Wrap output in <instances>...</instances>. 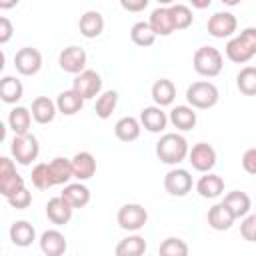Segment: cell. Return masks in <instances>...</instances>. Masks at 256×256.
Instances as JSON below:
<instances>
[{
	"instance_id": "ac0fdd59",
	"label": "cell",
	"mask_w": 256,
	"mask_h": 256,
	"mask_svg": "<svg viewBox=\"0 0 256 256\" xmlns=\"http://www.w3.org/2000/svg\"><path fill=\"white\" fill-rule=\"evenodd\" d=\"M72 172H74V178L84 182V180H90L94 174H96V158L90 154V152H76L72 158Z\"/></svg>"
},
{
	"instance_id": "8fae6325",
	"label": "cell",
	"mask_w": 256,
	"mask_h": 256,
	"mask_svg": "<svg viewBox=\"0 0 256 256\" xmlns=\"http://www.w3.org/2000/svg\"><path fill=\"white\" fill-rule=\"evenodd\" d=\"M14 68L22 76H34L42 68V54L36 48H32V46L20 48L16 52V56H14Z\"/></svg>"
},
{
	"instance_id": "d4e9b609",
	"label": "cell",
	"mask_w": 256,
	"mask_h": 256,
	"mask_svg": "<svg viewBox=\"0 0 256 256\" xmlns=\"http://www.w3.org/2000/svg\"><path fill=\"white\" fill-rule=\"evenodd\" d=\"M60 196H62L74 210H76V208H84V206L90 202V190H88V186L82 184L80 180L74 182V184H66Z\"/></svg>"
},
{
	"instance_id": "7dc6e473",
	"label": "cell",
	"mask_w": 256,
	"mask_h": 256,
	"mask_svg": "<svg viewBox=\"0 0 256 256\" xmlns=\"http://www.w3.org/2000/svg\"><path fill=\"white\" fill-rule=\"evenodd\" d=\"M220 2H222L224 6H238L242 0H220Z\"/></svg>"
},
{
	"instance_id": "5bb4252c",
	"label": "cell",
	"mask_w": 256,
	"mask_h": 256,
	"mask_svg": "<svg viewBox=\"0 0 256 256\" xmlns=\"http://www.w3.org/2000/svg\"><path fill=\"white\" fill-rule=\"evenodd\" d=\"M168 116L166 112L162 110V106L154 104V106H144L140 110V124L144 126V130L152 132V134H160L166 130V124H168Z\"/></svg>"
},
{
	"instance_id": "d6a6232c",
	"label": "cell",
	"mask_w": 256,
	"mask_h": 256,
	"mask_svg": "<svg viewBox=\"0 0 256 256\" xmlns=\"http://www.w3.org/2000/svg\"><path fill=\"white\" fill-rule=\"evenodd\" d=\"M116 256H142L146 252V240L138 234L126 236L116 244Z\"/></svg>"
},
{
	"instance_id": "ba28073f",
	"label": "cell",
	"mask_w": 256,
	"mask_h": 256,
	"mask_svg": "<svg viewBox=\"0 0 256 256\" xmlns=\"http://www.w3.org/2000/svg\"><path fill=\"white\" fill-rule=\"evenodd\" d=\"M208 34L212 38H218V40H224V38H230L236 28H238V20L232 12H214L210 18H208Z\"/></svg>"
},
{
	"instance_id": "30bf717a",
	"label": "cell",
	"mask_w": 256,
	"mask_h": 256,
	"mask_svg": "<svg viewBox=\"0 0 256 256\" xmlns=\"http://www.w3.org/2000/svg\"><path fill=\"white\" fill-rule=\"evenodd\" d=\"M192 174L186 168H172L164 176V190L170 196H186L192 190Z\"/></svg>"
},
{
	"instance_id": "6da1fadb",
	"label": "cell",
	"mask_w": 256,
	"mask_h": 256,
	"mask_svg": "<svg viewBox=\"0 0 256 256\" xmlns=\"http://www.w3.org/2000/svg\"><path fill=\"white\" fill-rule=\"evenodd\" d=\"M188 140L182 134L176 132H166L160 136V140L156 142V156L160 162L176 166L180 162H184L188 158Z\"/></svg>"
},
{
	"instance_id": "3957f363",
	"label": "cell",
	"mask_w": 256,
	"mask_h": 256,
	"mask_svg": "<svg viewBox=\"0 0 256 256\" xmlns=\"http://www.w3.org/2000/svg\"><path fill=\"white\" fill-rule=\"evenodd\" d=\"M220 100V92L218 88L208 82V80H198V82H192L188 88H186V102L196 108V110H208V108H214Z\"/></svg>"
},
{
	"instance_id": "9a60e30c",
	"label": "cell",
	"mask_w": 256,
	"mask_h": 256,
	"mask_svg": "<svg viewBox=\"0 0 256 256\" xmlns=\"http://www.w3.org/2000/svg\"><path fill=\"white\" fill-rule=\"evenodd\" d=\"M206 220H208V226H210L212 230L224 232V230H230V228H232L236 216L232 214V210H230L224 202H218V204H214L212 208H208Z\"/></svg>"
},
{
	"instance_id": "4fadbf2b",
	"label": "cell",
	"mask_w": 256,
	"mask_h": 256,
	"mask_svg": "<svg viewBox=\"0 0 256 256\" xmlns=\"http://www.w3.org/2000/svg\"><path fill=\"white\" fill-rule=\"evenodd\" d=\"M86 60H88L86 50L80 46H66L58 56L60 68L68 74H74V76L80 74L82 70H86Z\"/></svg>"
},
{
	"instance_id": "b9f144b4",
	"label": "cell",
	"mask_w": 256,
	"mask_h": 256,
	"mask_svg": "<svg viewBox=\"0 0 256 256\" xmlns=\"http://www.w3.org/2000/svg\"><path fill=\"white\" fill-rule=\"evenodd\" d=\"M242 168H244L248 174L256 176V146H254V148H248V150L244 152V156H242Z\"/></svg>"
},
{
	"instance_id": "83f0119b",
	"label": "cell",
	"mask_w": 256,
	"mask_h": 256,
	"mask_svg": "<svg viewBox=\"0 0 256 256\" xmlns=\"http://www.w3.org/2000/svg\"><path fill=\"white\" fill-rule=\"evenodd\" d=\"M150 94H152L154 104H158V106L164 108V106H170V104L174 102V98H176V86H174L172 80L160 78V80H156V82L152 84Z\"/></svg>"
},
{
	"instance_id": "8992f818",
	"label": "cell",
	"mask_w": 256,
	"mask_h": 256,
	"mask_svg": "<svg viewBox=\"0 0 256 256\" xmlns=\"http://www.w3.org/2000/svg\"><path fill=\"white\" fill-rule=\"evenodd\" d=\"M116 222L122 230H128V232H136L140 228L146 226L148 222V212L142 204H124L118 214H116Z\"/></svg>"
},
{
	"instance_id": "277c9868",
	"label": "cell",
	"mask_w": 256,
	"mask_h": 256,
	"mask_svg": "<svg viewBox=\"0 0 256 256\" xmlns=\"http://www.w3.org/2000/svg\"><path fill=\"white\" fill-rule=\"evenodd\" d=\"M192 66H194V70L200 76L214 78V76H218L222 72L224 58H222L218 48H214V46H200L194 52V56H192Z\"/></svg>"
},
{
	"instance_id": "cb8c5ba5",
	"label": "cell",
	"mask_w": 256,
	"mask_h": 256,
	"mask_svg": "<svg viewBox=\"0 0 256 256\" xmlns=\"http://www.w3.org/2000/svg\"><path fill=\"white\" fill-rule=\"evenodd\" d=\"M48 170H50L52 186L68 184V182H70V178H74V172H72V160H70V158L56 156L54 160H50V162H48Z\"/></svg>"
},
{
	"instance_id": "7bdbcfd3",
	"label": "cell",
	"mask_w": 256,
	"mask_h": 256,
	"mask_svg": "<svg viewBox=\"0 0 256 256\" xmlns=\"http://www.w3.org/2000/svg\"><path fill=\"white\" fill-rule=\"evenodd\" d=\"M148 4H150V0H120V6L126 12H142Z\"/></svg>"
},
{
	"instance_id": "8d00e7d4",
	"label": "cell",
	"mask_w": 256,
	"mask_h": 256,
	"mask_svg": "<svg viewBox=\"0 0 256 256\" xmlns=\"http://www.w3.org/2000/svg\"><path fill=\"white\" fill-rule=\"evenodd\" d=\"M170 14H172V22H174L176 30H186L194 20L192 10L186 4H172L170 6Z\"/></svg>"
},
{
	"instance_id": "c3c4849f",
	"label": "cell",
	"mask_w": 256,
	"mask_h": 256,
	"mask_svg": "<svg viewBox=\"0 0 256 256\" xmlns=\"http://www.w3.org/2000/svg\"><path fill=\"white\" fill-rule=\"evenodd\" d=\"M160 6H172V4H176V0H156Z\"/></svg>"
},
{
	"instance_id": "52a82bcc",
	"label": "cell",
	"mask_w": 256,
	"mask_h": 256,
	"mask_svg": "<svg viewBox=\"0 0 256 256\" xmlns=\"http://www.w3.org/2000/svg\"><path fill=\"white\" fill-rule=\"evenodd\" d=\"M22 188H24V178L16 172L14 160H10L6 156L0 158V194L4 198H8Z\"/></svg>"
},
{
	"instance_id": "ab89813d",
	"label": "cell",
	"mask_w": 256,
	"mask_h": 256,
	"mask_svg": "<svg viewBox=\"0 0 256 256\" xmlns=\"http://www.w3.org/2000/svg\"><path fill=\"white\" fill-rule=\"evenodd\" d=\"M6 200H8V204H10L12 208H16V210H26V208L32 204V194H30V192L26 190V186H24V188L18 190L16 194L8 196Z\"/></svg>"
},
{
	"instance_id": "9c48e42d",
	"label": "cell",
	"mask_w": 256,
	"mask_h": 256,
	"mask_svg": "<svg viewBox=\"0 0 256 256\" xmlns=\"http://www.w3.org/2000/svg\"><path fill=\"white\" fill-rule=\"evenodd\" d=\"M72 88L84 98V100H92L100 94L102 90V78L96 70H82L80 74L74 76V82H72Z\"/></svg>"
},
{
	"instance_id": "7a4b0ae2",
	"label": "cell",
	"mask_w": 256,
	"mask_h": 256,
	"mask_svg": "<svg viewBox=\"0 0 256 256\" xmlns=\"http://www.w3.org/2000/svg\"><path fill=\"white\" fill-rule=\"evenodd\" d=\"M252 56H256V28L248 26L238 36L228 40L226 58L234 64H246Z\"/></svg>"
},
{
	"instance_id": "74e56055",
	"label": "cell",
	"mask_w": 256,
	"mask_h": 256,
	"mask_svg": "<svg viewBox=\"0 0 256 256\" xmlns=\"http://www.w3.org/2000/svg\"><path fill=\"white\" fill-rule=\"evenodd\" d=\"M158 252H160L162 256H186V254H188V244H186L182 238L170 236V238H166V240L158 246Z\"/></svg>"
},
{
	"instance_id": "f35d334b",
	"label": "cell",
	"mask_w": 256,
	"mask_h": 256,
	"mask_svg": "<svg viewBox=\"0 0 256 256\" xmlns=\"http://www.w3.org/2000/svg\"><path fill=\"white\" fill-rule=\"evenodd\" d=\"M30 180H32V184H34L38 190H48V188H52V180H50L48 164H44V162L36 164V166L32 168Z\"/></svg>"
},
{
	"instance_id": "1f68e13d",
	"label": "cell",
	"mask_w": 256,
	"mask_h": 256,
	"mask_svg": "<svg viewBox=\"0 0 256 256\" xmlns=\"http://www.w3.org/2000/svg\"><path fill=\"white\" fill-rule=\"evenodd\" d=\"M24 96V86L14 76H4L0 80V98L4 104H16Z\"/></svg>"
},
{
	"instance_id": "e575fe53",
	"label": "cell",
	"mask_w": 256,
	"mask_h": 256,
	"mask_svg": "<svg viewBox=\"0 0 256 256\" xmlns=\"http://www.w3.org/2000/svg\"><path fill=\"white\" fill-rule=\"evenodd\" d=\"M118 106V92L116 90H106L102 92L98 98H96V106H94V112L100 120H106L112 116V112L116 110Z\"/></svg>"
},
{
	"instance_id": "44dd1931",
	"label": "cell",
	"mask_w": 256,
	"mask_h": 256,
	"mask_svg": "<svg viewBox=\"0 0 256 256\" xmlns=\"http://www.w3.org/2000/svg\"><path fill=\"white\" fill-rule=\"evenodd\" d=\"M194 110H196V108H192L190 104L174 106V108L170 110L168 120L172 122V126H174V128H178V130H182V132L192 130V128L196 126V122H198V116H196V112H194Z\"/></svg>"
},
{
	"instance_id": "5b68a950",
	"label": "cell",
	"mask_w": 256,
	"mask_h": 256,
	"mask_svg": "<svg viewBox=\"0 0 256 256\" xmlns=\"http://www.w3.org/2000/svg\"><path fill=\"white\" fill-rule=\"evenodd\" d=\"M10 152H12V158L16 160V164L30 166L40 154L38 138L30 132L28 134H14L12 144H10Z\"/></svg>"
},
{
	"instance_id": "2e32d148",
	"label": "cell",
	"mask_w": 256,
	"mask_h": 256,
	"mask_svg": "<svg viewBox=\"0 0 256 256\" xmlns=\"http://www.w3.org/2000/svg\"><path fill=\"white\" fill-rule=\"evenodd\" d=\"M72 212H74V208H72L62 196H54V198H50L48 204H46V216H48V220H50L52 224H56V226L68 224V222L72 220Z\"/></svg>"
},
{
	"instance_id": "e0dca14e",
	"label": "cell",
	"mask_w": 256,
	"mask_h": 256,
	"mask_svg": "<svg viewBox=\"0 0 256 256\" xmlns=\"http://www.w3.org/2000/svg\"><path fill=\"white\" fill-rule=\"evenodd\" d=\"M40 250L46 254V256H62L68 248V242H66V236L60 232V230H44L42 236H40Z\"/></svg>"
},
{
	"instance_id": "836d02e7",
	"label": "cell",
	"mask_w": 256,
	"mask_h": 256,
	"mask_svg": "<svg viewBox=\"0 0 256 256\" xmlns=\"http://www.w3.org/2000/svg\"><path fill=\"white\" fill-rule=\"evenodd\" d=\"M130 38L136 46L140 48H148L156 42V32L152 30L150 22H136L132 28H130Z\"/></svg>"
},
{
	"instance_id": "7c38bea8",
	"label": "cell",
	"mask_w": 256,
	"mask_h": 256,
	"mask_svg": "<svg viewBox=\"0 0 256 256\" xmlns=\"http://www.w3.org/2000/svg\"><path fill=\"white\" fill-rule=\"evenodd\" d=\"M188 162L198 172H210L216 166V150L208 142H198L190 148Z\"/></svg>"
},
{
	"instance_id": "ee69618b",
	"label": "cell",
	"mask_w": 256,
	"mask_h": 256,
	"mask_svg": "<svg viewBox=\"0 0 256 256\" xmlns=\"http://www.w3.org/2000/svg\"><path fill=\"white\" fill-rule=\"evenodd\" d=\"M12 32H14L12 22H10L6 16H2V18H0V44H6V42L12 38Z\"/></svg>"
},
{
	"instance_id": "60d3db41",
	"label": "cell",
	"mask_w": 256,
	"mask_h": 256,
	"mask_svg": "<svg viewBox=\"0 0 256 256\" xmlns=\"http://www.w3.org/2000/svg\"><path fill=\"white\" fill-rule=\"evenodd\" d=\"M240 234L248 242H256V214H246L240 222Z\"/></svg>"
},
{
	"instance_id": "f6af8a7d",
	"label": "cell",
	"mask_w": 256,
	"mask_h": 256,
	"mask_svg": "<svg viewBox=\"0 0 256 256\" xmlns=\"http://www.w3.org/2000/svg\"><path fill=\"white\" fill-rule=\"evenodd\" d=\"M190 4H192V8H196V10H204V8H208L210 4H212V0H188Z\"/></svg>"
},
{
	"instance_id": "d6986e66",
	"label": "cell",
	"mask_w": 256,
	"mask_h": 256,
	"mask_svg": "<svg viewBox=\"0 0 256 256\" xmlns=\"http://www.w3.org/2000/svg\"><path fill=\"white\" fill-rule=\"evenodd\" d=\"M196 192L202 198L214 200L218 196L224 194V180L222 176L214 174V172H204V176H200V180L196 182Z\"/></svg>"
},
{
	"instance_id": "ffe728a7",
	"label": "cell",
	"mask_w": 256,
	"mask_h": 256,
	"mask_svg": "<svg viewBox=\"0 0 256 256\" xmlns=\"http://www.w3.org/2000/svg\"><path fill=\"white\" fill-rule=\"evenodd\" d=\"M78 30L84 38H98L104 30V16L98 10H86L78 20Z\"/></svg>"
},
{
	"instance_id": "f546056e",
	"label": "cell",
	"mask_w": 256,
	"mask_h": 256,
	"mask_svg": "<svg viewBox=\"0 0 256 256\" xmlns=\"http://www.w3.org/2000/svg\"><path fill=\"white\" fill-rule=\"evenodd\" d=\"M32 110L24 106H14L8 114V126L14 134H28L30 124H32Z\"/></svg>"
},
{
	"instance_id": "4dcf8cb0",
	"label": "cell",
	"mask_w": 256,
	"mask_h": 256,
	"mask_svg": "<svg viewBox=\"0 0 256 256\" xmlns=\"http://www.w3.org/2000/svg\"><path fill=\"white\" fill-rule=\"evenodd\" d=\"M222 202L232 210V214H234L236 218H244V216L250 212V208H252V200H250V196H248L246 192H240V190H232V192H228V194L224 196Z\"/></svg>"
},
{
	"instance_id": "7402d4cb",
	"label": "cell",
	"mask_w": 256,
	"mask_h": 256,
	"mask_svg": "<svg viewBox=\"0 0 256 256\" xmlns=\"http://www.w3.org/2000/svg\"><path fill=\"white\" fill-rule=\"evenodd\" d=\"M148 22H150L152 30L156 32V36H170L172 32H176L172 14H170V6H158L156 10H152Z\"/></svg>"
},
{
	"instance_id": "603a6c76",
	"label": "cell",
	"mask_w": 256,
	"mask_h": 256,
	"mask_svg": "<svg viewBox=\"0 0 256 256\" xmlns=\"http://www.w3.org/2000/svg\"><path fill=\"white\" fill-rule=\"evenodd\" d=\"M32 118L38 122V124H50L54 118H56V112H58V106L54 100H50L48 96H36L32 100Z\"/></svg>"
},
{
	"instance_id": "4316f807",
	"label": "cell",
	"mask_w": 256,
	"mask_h": 256,
	"mask_svg": "<svg viewBox=\"0 0 256 256\" xmlns=\"http://www.w3.org/2000/svg\"><path fill=\"white\" fill-rule=\"evenodd\" d=\"M140 130H142V124L134 116H124V118H120L114 124V134H116V138L120 142H134V140H138Z\"/></svg>"
},
{
	"instance_id": "d590c367",
	"label": "cell",
	"mask_w": 256,
	"mask_h": 256,
	"mask_svg": "<svg viewBox=\"0 0 256 256\" xmlns=\"http://www.w3.org/2000/svg\"><path fill=\"white\" fill-rule=\"evenodd\" d=\"M236 86L244 96H256V66H244L236 76Z\"/></svg>"
},
{
	"instance_id": "484cf974",
	"label": "cell",
	"mask_w": 256,
	"mask_h": 256,
	"mask_svg": "<svg viewBox=\"0 0 256 256\" xmlns=\"http://www.w3.org/2000/svg\"><path fill=\"white\" fill-rule=\"evenodd\" d=\"M56 106H58V112H60V114H64V116H74V114H78V112L82 110L84 98H82L74 88H70V90H64V92L58 94Z\"/></svg>"
},
{
	"instance_id": "bcb514c9",
	"label": "cell",
	"mask_w": 256,
	"mask_h": 256,
	"mask_svg": "<svg viewBox=\"0 0 256 256\" xmlns=\"http://www.w3.org/2000/svg\"><path fill=\"white\" fill-rule=\"evenodd\" d=\"M18 2H20V0H0V8H2V10H10V8H14Z\"/></svg>"
},
{
	"instance_id": "f1b7e54d",
	"label": "cell",
	"mask_w": 256,
	"mask_h": 256,
	"mask_svg": "<svg viewBox=\"0 0 256 256\" xmlns=\"http://www.w3.org/2000/svg\"><path fill=\"white\" fill-rule=\"evenodd\" d=\"M10 240L14 246H20V248H26L30 246L34 240H36V230L30 222L26 220H16L12 226H10Z\"/></svg>"
}]
</instances>
